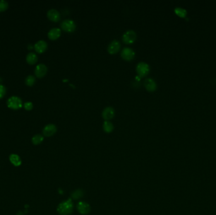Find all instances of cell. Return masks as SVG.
Listing matches in <instances>:
<instances>
[{
    "instance_id": "obj_13",
    "label": "cell",
    "mask_w": 216,
    "mask_h": 215,
    "mask_svg": "<svg viewBox=\"0 0 216 215\" xmlns=\"http://www.w3.org/2000/svg\"><path fill=\"white\" fill-rule=\"evenodd\" d=\"M48 48V44L45 40H40L37 41L34 45V49L38 53H42Z\"/></svg>"
},
{
    "instance_id": "obj_7",
    "label": "cell",
    "mask_w": 216,
    "mask_h": 215,
    "mask_svg": "<svg viewBox=\"0 0 216 215\" xmlns=\"http://www.w3.org/2000/svg\"><path fill=\"white\" fill-rule=\"evenodd\" d=\"M48 71V68L44 64H41L37 65L34 70V73L35 75L37 78H42L44 77V76L47 73Z\"/></svg>"
},
{
    "instance_id": "obj_5",
    "label": "cell",
    "mask_w": 216,
    "mask_h": 215,
    "mask_svg": "<svg viewBox=\"0 0 216 215\" xmlns=\"http://www.w3.org/2000/svg\"><path fill=\"white\" fill-rule=\"evenodd\" d=\"M61 28L67 32H72L76 29V23L73 20L71 19H66L63 20L61 23Z\"/></svg>"
},
{
    "instance_id": "obj_20",
    "label": "cell",
    "mask_w": 216,
    "mask_h": 215,
    "mask_svg": "<svg viewBox=\"0 0 216 215\" xmlns=\"http://www.w3.org/2000/svg\"><path fill=\"white\" fill-rule=\"evenodd\" d=\"M44 137L41 134H36L32 138V142L34 145H39L43 141Z\"/></svg>"
},
{
    "instance_id": "obj_1",
    "label": "cell",
    "mask_w": 216,
    "mask_h": 215,
    "mask_svg": "<svg viewBox=\"0 0 216 215\" xmlns=\"http://www.w3.org/2000/svg\"><path fill=\"white\" fill-rule=\"evenodd\" d=\"M73 203L71 198L66 201L62 202L58 205L57 211L61 215H68L71 213L73 211Z\"/></svg>"
},
{
    "instance_id": "obj_25",
    "label": "cell",
    "mask_w": 216,
    "mask_h": 215,
    "mask_svg": "<svg viewBox=\"0 0 216 215\" xmlns=\"http://www.w3.org/2000/svg\"><path fill=\"white\" fill-rule=\"evenodd\" d=\"M24 107L25 110L31 111L33 108V104L31 102H26L24 104Z\"/></svg>"
},
{
    "instance_id": "obj_22",
    "label": "cell",
    "mask_w": 216,
    "mask_h": 215,
    "mask_svg": "<svg viewBox=\"0 0 216 215\" xmlns=\"http://www.w3.org/2000/svg\"><path fill=\"white\" fill-rule=\"evenodd\" d=\"M83 196V192L82 190H80V189H78V190L75 191L72 193L71 197L74 199H79V198H81Z\"/></svg>"
},
{
    "instance_id": "obj_27",
    "label": "cell",
    "mask_w": 216,
    "mask_h": 215,
    "mask_svg": "<svg viewBox=\"0 0 216 215\" xmlns=\"http://www.w3.org/2000/svg\"><path fill=\"white\" fill-rule=\"evenodd\" d=\"M16 215H24V214L22 213V212H21V211H19L18 213H17V214H16Z\"/></svg>"
},
{
    "instance_id": "obj_14",
    "label": "cell",
    "mask_w": 216,
    "mask_h": 215,
    "mask_svg": "<svg viewBox=\"0 0 216 215\" xmlns=\"http://www.w3.org/2000/svg\"><path fill=\"white\" fill-rule=\"evenodd\" d=\"M114 109L112 107H106L102 113V116L105 120L108 121L113 119L114 116Z\"/></svg>"
},
{
    "instance_id": "obj_3",
    "label": "cell",
    "mask_w": 216,
    "mask_h": 215,
    "mask_svg": "<svg viewBox=\"0 0 216 215\" xmlns=\"http://www.w3.org/2000/svg\"><path fill=\"white\" fill-rule=\"evenodd\" d=\"M136 70L139 77H143L149 74L150 67L147 63L145 62H140L137 65Z\"/></svg>"
},
{
    "instance_id": "obj_11",
    "label": "cell",
    "mask_w": 216,
    "mask_h": 215,
    "mask_svg": "<svg viewBox=\"0 0 216 215\" xmlns=\"http://www.w3.org/2000/svg\"><path fill=\"white\" fill-rule=\"evenodd\" d=\"M47 16L48 18L53 21V22H58L60 20L61 15L60 12L56 9H50L47 13Z\"/></svg>"
},
{
    "instance_id": "obj_18",
    "label": "cell",
    "mask_w": 216,
    "mask_h": 215,
    "mask_svg": "<svg viewBox=\"0 0 216 215\" xmlns=\"http://www.w3.org/2000/svg\"><path fill=\"white\" fill-rule=\"evenodd\" d=\"M113 129H114V126L111 122L108 121H104V123L103 124V129L106 133H111L113 131Z\"/></svg>"
},
{
    "instance_id": "obj_24",
    "label": "cell",
    "mask_w": 216,
    "mask_h": 215,
    "mask_svg": "<svg viewBox=\"0 0 216 215\" xmlns=\"http://www.w3.org/2000/svg\"><path fill=\"white\" fill-rule=\"evenodd\" d=\"M6 94V87L0 84V99L3 98V97L5 96Z\"/></svg>"
},
{
    "instance_id": "obj_19",
    "label": "cell",
    "mask_w": 216,
    "mask_h": 215,
    "mask_svg": "<svg viewBox=\"0 0 216 215\" xmlns=\"http://www.w3.org/2000/svg\"><path fill=\"white\" fill-rule=\"evenodd\" d=\"M175 13L181 18H185L186 17V15H187V11L185 9L181 7H177L175 9Z\"/></svg>"
},
{
    "instance_id": "obj_2",
    "label": "cell",
    "mask_w": 216,
    "mask_h": 215,
    "mask_svg": "<svg viewBox=\"0 0 216 215\" xmlns=\"http://www.w3.org/2000/svg\"><path fill=\"white\" fill-rule=\"evenodd\" d=\"M7 106L14 110H17L22 107V100L17 96H11L7 100Z\"/></svg>"
},
{
    "instance_id": "obj_21",
    "label": "cell",
    "mask_w": 216,
    "mask_h": 215,
    "mask_svg": "<svg viewBox=\"0 0 216 215\" xmlns=\"http://www.w3.org/2000/svg\"><path fill=\"white\" fill-rule=\"evenodd\" d=\"M35 82H36V78H35L34 76H33L32 75L27 76V77H26V78H25V84H26L27 86H29V87L32 86L35 83Z\"/></svg>"
},
{
    "instance_id": "obj_10",
    "label": "cell",
    "mask_w": 216,
    "mask_h": 215,
    "mask_svg": "<svg viewBox=\"0 0 216 215\" xmlns=\"http://www.w3.org/2000/svg\"><path fill=\"white\" fill-rule=\"evenodd\" d=\"M77 208L79 213L82 214H87L91 211V206L86 202H79L77 204Z\"/></svg>"
},
{
    "instance_id": "obj_26",
    "label": "cell",
    "mask_w": 216,
    "mask_h": 215,
    "mask_svg": "<svg viewBox=\"0 0 216 215\" xmlns=\"http://www.w3.org/2000/svg\"><path fill=\"white\" fill-rule=\"evenodd\" d=\"M32 48H33V47H32V44H29V45H28V48H29V49H32Z\"/></svg>"
},
{
    "instance_id": "obj_15",
    "label": "cell",
    "mask_w": 216,
    "mask_h": 215,
    "mask_svg": "<svg viewBox=\"0 0 216 215\" xmlns=\"http://www.w3.org/2000/svg\"><path fill=\"white\" fill-rule=\"evenodd\" d=\"M61 30L60 28H53L51 29V30L49 31L48 35L49 39L51 40H56L57 39H58L59 37H60L61 35Z\"/></svg>"
},
{
    "instance_id": "obj_6",
    "label": "cell",
    "mask_w": 216,
    "mask_h": 215,
    "mask_svg": "<svg viewBox=\"0 0 216 215\" xmlns=\"http://www.w3.org/2000/svg\"><path fill=\"white\" fill-rule=\"evenodd\" d=\"M135 55L133 49L130 48H125L123 49L121 53V56L123 60L126 61H131L134 58Z\"/></svg>"
},
{
    "instance_id": "obj_8",
    "label": "cell",
    "mask_w": 216,
    "mask_h": 215,
    "mask_svg": "<svg viewBox=\"0 0 216 215\" xmlns=\"http://www.w3.org/2000/svg\"><path fill=\"white\" fill-rule=\"evenodd\" d=\"M57 131L56 126L53 124H49L46 125L42 130L43 134L46 137H50L56 133Z\"/></svg>"
},
{
    "instance_id": "obj_16",
    "label": "cell",
    "mask_w": 216,
    "mask_h": 215,
    "mask_svg": "<svg viewBox=\"0 0 216 215\" xmlns=\"http://www.w3.org/2000/svg\"><path fill=\"white\" fill-rule=\"evenodd\" d=\"M10 161L15 167H19L22 163L20 157L16 154H11L10 156Z\"/></svg>"
},
{
    "instance_id": "obj_17",
    "label": "cell",
    "mask_w": 216,
    "mask_h": 215,
    "mask_svg": "<svg viewBox=\"0 0 216 215\" xmlns=\"http://www.w3.org/2000/svg\"><path fill=\"white\" fill-rule=\"evenodd\" d=\"M38 57L36 54L33 52L29 53L26 56V61L29 65H34L37 61Z\"/></svg>"
},
{
    "instance_id": "obj_4",
    "label": "cell",
    "mask_w": 216,
    "mask_h": 215,
    "mask_svg": "<svg viewBox=\"0 0 216 215\" xmlns=\"http://www.w3.org/2000/svg\"><path fill=\"white\" fill-rule=\"evenodd\" d=\"M137 39V34L135 31L132 30H129L125 32L123 35L122 39L123 43L126 44H132Z\"/></svg>"
},
{
    "instance_id": "obj_9",
    "label": "cell",
    "mask_w": 216,
    "mask_h": 215,
    "mask_svg": "<svg viewBox=\"0 0 216 215\" xmlns=\"http://www.w3.org/2000/svg\"><path fill=\"white\" fill-rule=\"evenodd\" d=\"M120 47L121 44L120 42L117 40H114L111 41L109 44L108 47V50L111 54H116L120 50Z\"/></svg>"
},
{
    "instance_id": "obj_23",
    "label": "cell",
    "mask_w": 216,
    "mask_h": 215,
    "mask_svg": "<svg viewBox=\"0 0 216 215\" xmlns=\"http://www.w3.org/2000/svg\"><path fill=\"white\" fill-rule=\"evenodd\" d=\"M8 8V3L5 0H0V12L5 11Z\"/></svg>"
},
{
    "instance_id": "obj_12",
    "label": "cell",
    "mask_w": 216,
    "mask_h": 215,
    "mask_svg": "<svg viewBox=\"0 0 216 215\" xmlns=\"http://www.w3.org/2000/svg\"><path fill=\"white\" fill-rule=\"evenodd\" d=\"M144 86L149 92H154L157 88V84L155 80L151 78H148L144 81Z\"/></svg>"
}]
</instances>
